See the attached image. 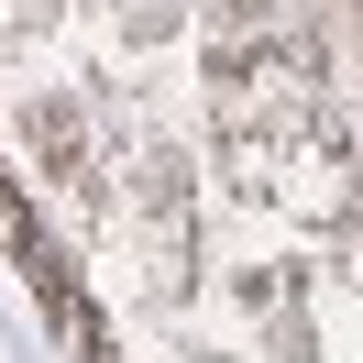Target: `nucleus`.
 Segmentation results:
<instances>
[]
</instances>
